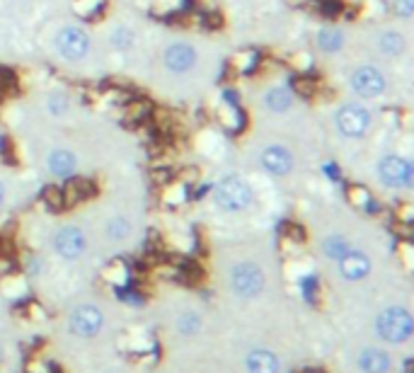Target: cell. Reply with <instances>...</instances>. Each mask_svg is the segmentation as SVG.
<instances>
[{"label":"cell","instance_id":"cell-1","mask_svg":"<svg viewBox=\"0 0 414 373\" xmlns=\"http://www.w3.org/2000/svg\"><path fill=\"white\" fill-rule=\"evenodd\" d=\"M214 196H216V204L221 206L223 211L238 213L252 206L254 189H252V184L245 177H240V175H228V177H223L221 182L216 184Z\"/></svg>","mask_w":414,"mask_h":373},{"label":"cell","instance_id":"cell-2","mask_svg":"<svg viewBox=\"0 0 414 373\" xmlns=\"http://www.w3.org/2000/svg\"><path fill=\"white\" fill-rule=\"evenodd\" d=\"M370 124H373V117H370V112L366 107H361V104H354V102L342 104L335 114V126L344 139H354V141L363 139L370 131Z\"/></svg>","mask_w":414,"mask_h":373},{"label":"cell","instance_id":"cell-3","mask_svg":"<svg viewBox=\"0 0 414 373\" xmlns=\"http://www.w3.org/2000/svg\"><path fill=\"white\" fill-rule=\"evenodd\" d=\"M375 172H378L380 182L390 186V189H407V186H412L414 179L412 160L405 156H395V153L380 158L378 165H375Z\"/></svg>","mask_w":414,"mask_h":373},{"label":"cell","instance_id":"cell-4","mask_svg":"<svg viewBox=\"0 0 414 373\" xmlns=\"http://www.w3.org/2000/svg\"><path fill=\"white\" fill-rule=\"evenodd\" d=\"M349 85H351V90L356 92L358 97H363V100H375V97L385 95V90H388V78H385V73L378 65L363 63V65H358V68H354L351 78H349Z\"/></svg>","mask_w":414,"mask_h":373},{"label":"cell","instance_id":"cell-5","mask_svg":"<svg viewBox=\"0 0 414 373\" xmlns=\"http://www.w3.org/2000/svg\"><path fill=\"white\" fill-rule=\"evenodd\" d=\"M375 330L385 342H405L412 334V315L405 308H388L378 315Z\"/></svg>","mask_w":414,"mask_h":373},{"label":"cell","instance_id":"cell-6","mask_svg":"<svg viewBox=\"0 0 414 373\" xmlns=\"http://www.w3.org/2000/svg\"><path fill=\"white\" fill-rule=\"evenodd\" d=\"M56 51L65 61H83L90 53V34L85 27L68 25L56 34Z\"/></svg>","mask_w":414,"mask_h":373},{"label":"cell","instance_id":"cell-7","mask_svg":"<svg viewBox=\"0 0 414 373\" xmlns=\"http://www.w3.org/2000/svg\"><path fill=\"white\" fill-rule=\"evenodd\" d=\"M233 291L242 298H254L264 289V272L252 262H240V265L231 274Z\"/></svg>","mask_w":414,"mask_h":373},{"label":"cell","instance_id":"cell-8","mask_svg":"<svg viewBox=\"0 0 414 373\" xmlns=\"http://www.w3.org/2000/svg\"><path fill=\"white\" fill-rule=\"evenodd\" d=\"M259 165L271 177H288L293 165H296V160H293V153L286 146L274 144V146H266L259 153Z\"/></svg>","mask_w":414,"mask_h":373},{"label":"cell","instance_id":"cell-9","mask_svg":"<svg viewBox=\"0 0 414 373\" xmlns=\"http://www.w3.org/2000/svg\"><path fill=\"white\" fill-rule=\"evenodd\" d=\"M199 61V53L189 42H174L162 51V65L170 73H189Z\"/></svg>","mask_w":414,"mask_h":373},{"label":"cell","instance_id":"cell-10","mask_svg":"<svg viewBox=\"0 0 414 373\" xmlns=\"http://www.w3.org/2000/svg\"><path fill=\"white\" fill-rule=\"evenodd\" d=\"M218 122L231 134H240L245 129V124H247V117H245L242 107H240L235 90H223L221 107H218Z\"/></svg>","mask_w":414,"mask_h":373},{"label":"cell","instance_id":"cell-11","mask_svg":"<svg viewBox=\"0 0 414 373\" xmlns=\"http://www.w3.org/2000/svg\"><path fill=\"white\" fill-rule=\"evenodd\" d=\"M85 233L78 226H63L56 233V238H53V248H56V252L63 260H78L85 252Z\"/></svg>","mask_w":414,"mask_h":373},{"label":"cell","instance_id":"cell-12","mask_svg":"<svg viewBox=\"0 0 414 373\" xmlns=\"http://www.w3.org/2000/svg\"><path fill=\"white\" fill-rule=\"evenodd\" d=\"M102 312L95 305H80V308L73 310L70 315V330L80 337H95L97 332L102 330Z\"/></svg>","mask_w":414,"mask_h":373},{"label":"cell","instance_id":"cell-13","mask_svg":"<svg viewBox=\"0 0 414 373\" xmlns=\"http://www.w3.org/2000/svg\"><path fill=\"white\" fill-rule=\"evenodd\" d=\"M339 262V272L342 277L349 279V282H358V279H366L370 274V260L366 252L361 250H349Z\"/></svg>","mask_w":414,"mask_h":373},{"label":"cell","instance_id":"cell-14","mask_svg":"<svg viewBox=\"0 0 414 373\" xmlns=\"http://www.w3.org/2000/svg\"><path fill=\"white\" fill-rule=\"evenodd\" d=\"M63 191V208H70V206H78L80 201L90 199L92 194H95V184L90 182V179L85 177H68L65 179V184L61 186Z\"/></svg>","mask_w":414,"mask_h":373},{"label":"cell","instance_id":"cell-15","mask_svg":"<svg viewBox=\"0 0 414 373\" xmlns=\"http://www.w3.org/2000/svg\"><path fill=\"white\" fill-rule=\"evenodd\" d=\"M75 165H78V160H75V156L68 151V148H56V151H51V153H48V158H46L48 172H51L53 177H58V179L73 177Z\"/></svg>","mask_w":414,"mask_h":373},{"label":"cell","instance_id":"cell-16","mask_svg":"<svg viewBox=\"0 0 414 373\" xmlns=\"http://www.w3.org/2000/svg\"><path fill=\"white\" fill-rule=\"evenodd\" d=\"M347 199L354 208H361L363 213H378L380 211V201L375 199L373 191L363 184H349Z\"/></svg>","mask_w":414,"mask_h":373},{"label":"cell","instance_id":"cell-17","mask_svg":"<svg viewBox=\"0 0 414 373\" xmlns=\"http://www.w3.org/2000/svg\"><path fill=\"white\" fill-rule=\"evenodd\" d=\"M259 65H261V53L257 49H245V51L233 53L228 68L235 75H252V73H257Z\"/></svg>","mask_w":414,"mask_h":373},{"label":"cell","instance_id":"cell-18","mask_svg":"<svg viewBox=\"0 0 414 373\" xmlns=\"http://www.w3.org/2000/svg\"><path fill=\"white\" fill-rule=\"evenodd\" d=\"M293 102H296V95H293V90L286 85L271 87V90H266V95H264V107L274 114L288 112V109L293 107Z\"/></svg>","mask_w":414,"mask_h":373},{"label":"cell","instance_id":"cell-19","mask_svg":"<svg viewBox=\"0 0 414 373\" xmlns=\"http://www.w3.org/2000/svg\"><path fill=\"white\" fill-rule=\"evenodd\" d=\"M315 44H318L320 51L325 53H337L344 49L347 37L339 27H320L318 34H315Z\"/></svg>","mask_w":414,"mask_h":373},{"label":"cell","instance_id":"cell-20","mask_svg":"<svg viewBox=\"0 0 414 373\" xmlns=\"http://www.w3.org/2000/svg\"><path fill=\"white\" fill-rule=\"evenodd\" d=\"M160 189H162V204L170 208L182 206L184 201H189V196H192V186L184 184L182 179H170V182L162 184Z\"/></svg>","mask_w":414,"mask_h":373},{"label":"cell","instance_id":"cell-21","mask_svg":"<svg viewBox=\"0 0 414 373\" xmlns=\"http://www.w3.org/2000/svg\"><path fill=\"white\" fill-rule=\"evenodd\" d=\"M358 366L363 373H385L390 369V356L383 349H366L358 356Z\"/></svg>","mask_w":414,"mask_h":373},{"label":"cell","instance_id":"cell-22","mask_svg":"<svg viewBox=\"0 0 414 373\" xmlns=\"http://www.w3.org/2000/svg\"><path fill=\"white\" fill-rule=\"evenodd\" d=\"M247 371L250 373H276L279 371V359L276 354L266 352V349H257L247 356Z\"/></svg>","mask_w":414,"mask_h":373},{"label":"cell","instance_id":"cell-23","mask_svg":"<svg viewBox=\"0 0 414 373\" xmlns=\"http://www.w3.org/2000/svg\"><path fill=\"white\" fill-rule=\"evenodd\" d=\"M153 112H155L153 102L143 100V97H138V100H127V107H124V117H127L129 124L148 122V119L153 117Z\"/></svg>","mask_w":414,"mask_h":373},{"label":"cell","instance_id":"cell-24","mask_svg":"<svg viewBox=\"0 0 414 373\" xmlns=\"http://www.w3.org/2000/svg\"><path fill=\"white\" fill-rule=\"evenodd\" d=\"M375 46H378V51L383 53V56L395 58V56H400V53L405 51V37H402L400 32H395V30H388V32H383V34L378 37Z\"/></svg>","mask_w":414,"mask_h":373},{"label":"cell","instance_id":"cell-25","mask_svg":"<svg viewBox=\"0 0 414 373\" xmlns=\"http://www.w3.org/2000/svg\"><path fill=\"white\" fill-rule=\"evenodd\" d=\"M107 10V0H73V13L80 20L95 22L105 15Z\"/></svg>","mask_w":414,"mask_h":373},{"label":"cell","instance_id":"cell-26","mask_svg":"<svg viewBox=\"0 0 414 373\" xmlns=\"http://www.w3.org/2000/svg\"><path fill=\"white\" fill-rule=\"evenodd\" d=\"M105 279L109 284H114V286H119V289L129 286V279H131L129 265L124 260H114L112 265L105 270Z\"/></svg>","mask_w":414,"mask_h":373},{"label":"cell","instance_id":"cell-27","mask_svg":"<svg viewBox=\"0 0 414 373\" xmlns=\"http://www.w3.org/2000/svg\"><path fill=\"white\" fill-rule=\"evenodd\" d=\"M109 42H112V46L117 49V51H129L131 46L136 44V34L131 27H114V32L109 34Z\"/></svg>","mask_w":414,"mask_h":373},{"label":"cell","instance_id":"cell-28","mask_svg":"<svg viewBox=\"0 0 414 373\" xmlns=\"http://www.w3.org/2000/svg\"><path fill=\"white\" fill-rule=\"evenodd\" d=\"M323 250L327 257H332V260H342L351 248H349V243L342 238V235H332V238H327L323 243Z\"/></svg>","mask_w":414,"mask_h":373},{"label":"cell","instance_id":"cell-29","mask_svg":"<svg viewBox=\"0 0 414 373\" xmlns=\"http://www.w3.org/2000/svg\"><path fill=\"white\" fill-rule=\"evenodd\" d=\"M291 90L298 92V95H303V97H313V95H318L320 92V83H318V78H310V75L301 73V78L293 80Z\"/></svg>","mask_w":414,"mask_h":373},{"label":"cell","instance_id":"cell-30","mask_svg":"<svg viewBox=\"0 0 414 373\" xmlns=\"http://www.w3.org/2000/svg\"><path fill=\"white\" fill-rule=\"evenodd\" d=\"M41 199H44V204L51 208V211H63V191H61V186H56V184L44 186Z\"/></svg>","mask_w":414,"mask_h":373},{"label":"cell","instance_id":"cell-31","mask_svg":"<svg viewBox=\"0 0 414 373\" xmlns=\"http://www.w3.org/2000/svg\"><path fill=\"white\" fill-rule=\"evenodd\" d=\"M129 233H131V223L127 218H112V221L107 223V235L112 240H124V238H129Z\"/></svg>","mask_w":414,"mask_h":373},{"label":"cell","instance_id":"cell-32","mask_svg":"<svg viewBox=\"0 0 414 373\" xmlns=\"http://www.w3.org/2000/svg\"><path fill=\"white\" fill-rule=\"evenodd\" d=\"M65 107H68V100H65V95H61V92H53V95H48L46 109L53 114V117H61V114L65 112Z\"/></svg>","mask_w":414,"mask_h":373},{"label":"cell","instance_id":"cell-33","mask_svg":"<svg viewBox=\"0 0 414 373\" xmlns=\"http://www.w3.org/2000/svg\"><path fill=\"white\" fill-rule=\"evenodd\" d=\"M390 5L397 18H402V20H410L414 15V0H390Z\"/></svg>","mask_w":414,"mask_h":373},{"label":"cell","instance_id":"cell-34","mask_svg":"<svg viewBox=\"0 0 414 373\" xmlns=\"http://www.w3.org/2000/svg\"><path fill=\"white\" fill-rule=\"evenodd\" d=\"M179 330L184 334H192L199 330V317L194 315V312H187V315L179 317Z\"/></svg>","mask_w":414,"mask_h":373},{"label":"cell","instance_id":"cell-35","mask_svg":"<svg viewBox=\"0 0 414 373\" xmlns=\"http://www.w3.org/2000/svg\"><path fill=\"white\" fill-rule=\"evenodd\" d=\"M27 373H53V366L46 359H32L27 364Z\"/></svg>","mask_w":414,"mask_h":373},{"label":"cell","instance_id":"cell-36","mask_svg":"<svg viewBox=\"0 0 414 373\" xmlns=\"http://www.w3.org/2000/svg\"><path fill=\"white\" fill-rule=\"evenodd\" d=\"M395 216H397V223H414V218H412V204H402L395 211Z\"/></svg>","mask_w":414,"mask_h":373},{"label":"cell","instance_id":"cell-37","mask_svg":"<svg viewBox=\"0 0 414 373\" xmlns=\"http://www.w3.org/2000/svg\"><path fill=\"white\" fill-rule=\"evenodd\" d=\"M179 179H182L184 184L192 186V184L199 182V170H196V167H187L184 172H179Z\"/></svg>","mask_w":414,"mask_h":373},{"label":"cell","instance_id":"cell-38","mask_svg":"<svg viewBox=\"0 0 414 373\" xmlns=\"http://www.w3.org/2000/svg\"><path fill=\"white\" fill-rule=\"evenodd\" d=\"M8 151V136L3 134V129H0V153Z\"/></svg>","mask_w":414,"mask_h":373},{"label":"cell","instance_id":"cell-39","mask_svg":"<svg viewBox=\"0 0 414 373\" xmlns=\"http://www.w3.org/2000/svg\"><path fill=\"white\" fill-rule=\"evenodd\" d=\"M291 5H310V3H320V0H286Z\"/></svg>","mask_w":414,"mask_h":373},{"label":"cell","instance_id":"cell-40","mask_svg":"<svg viewBox=\"0 0 414 373\" xmlns=\"http://www.w3.org/2000/svg\"><path fill=\"white\" fill-rule=\"evenodd\" d=\"M3 201H5V184H3V179H0V206H3Z\"/></svg>","mask_w":414,"mask_h":373},{"label":"cell","instance_id":"cell-41","mask_svg":"<svg viewBox=\"0 0 414 373\" xmlns=\"http://www.w3.org/2000/svg\"><path fill=\"white\" fill-rule=\"evenodd\" d=\"M298 373H318V371H313V369H305V371H298Z\"/></svg>","mask_w":414,"mask_h":373}]
</instances>
